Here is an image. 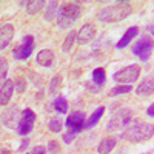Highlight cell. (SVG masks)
<instances>
[{"instance_id":"obj_1","label":"cell","mask_w":154,"mask_h":154,"mask_svg":"<svg viewBox=\"0 0 154 154\" xmlns=\"http://www.w3.org/2000/svg\"><path fill=\"white\" fill-rule=\"evenodd\" d=\"M131 12H133V6L130 2H116L112 5L102 8L97 14V19L103 23L120 22V20L126 19Z\"/></svg>"},{"instance_id":"obj_2","label":"cell","mask_w":154,"mask_h":154,"mask_svg":"<svg viewBox=\"0 0 154 154\" xmlns=\"http://www.w3.org/2000/svg\"><path fill=\"white\" fill-rule=\"evenodd\" d=\"M82 14V6L79 3H65L59 8L57 12V28L59 29H68L79 20Z\"/></svg>"},{"instance_id":"obj_3","label":"cell","mask_w":154,"mask_h":154,"mask_svg":"<svg viewBox=\"0 0 154 154\" xmlns=\"http://www.w3.org/2000/svg\"><path fill=\"white\" fill-rule=\"evenodd\" d=\"M152 134H154V126L151 123L137 122L123 133V137L130 142H145V140H149L152 137Z\"/></svg>"},{"instance_id":"obj_4","label":"cell","mask_w":154,"mask_h":154,"mask_svg":"<svg viewBox=\"0 0 154 154\" xmlns=\"http://www.w3.org/2000/svg\"><path fill=\"white\" fill-rule=\"evenodd\" d=\"M133 119V111L128 108H122L117 112L112 114V117L108 122V131H117L122 130L123 126H126Z\"/></svg>"},{"instance_id":"obj_5","label":"cell","mask_w":154,"mask_h":154,"mask_svg":"<svg viewBox=\"0 0 154 154\" xmlns=\"http://www.w3.org/2000/svg\"><path fill=\"white\" fill-rule=\"evenodd\" d=\"M139 75H140V66L139 65H130V66L117 71L112 75V79L116 82L122 83V85H131L139 79Z\"/></svg>"},{"instance_id":"obj_6","label":"cell","mask_w":154,"mask_h":154,"mask_svg":"<svg viewBox=\"0 0 154 154\" xmlns=\"http://www.w3.org/2000/svg\"><path fill=\"white\" fill-rule=\"evenodd\" d=\"M151 51H152V40H151V37H148V35L140 37L139 40L136 42L134 48H133L134 56H137L142 62H148V59L151 57Z\"/></svg>"},{"instance_id":"obj_7","label":"cell","mask_w":154,"mask_h":154,"mask_svg":"<svg viewBox=\"0 0 154 154\" xmlns=\"http://www.w3.org/2000/svg\"><path fill=\"white\" fill-rule=\"evenodd\" d=\"M32 53H34V37L25 35L20 45L14 49L12 56L17 60H26V59H29V56H32Z\"/></svg>"},{"instance_id":"obj_8","label":"cell","mask_w":154,"mask_h":154,"mask_svg":"<svg viewBox=\"0 0 154 154\" xmlns=\"http://www.w3.org/2000/svg\"><path fill=\"white\" fill-rule=\"evenodd\" d=\"M34 123H35V114H34V111L25 109V111L22 112V119H20L19 126H17L19 134H20V136L29 134V133L34 130Z\"/></svg>"},{"instance_id":"obj_9","label":"cell","mask_w":154,"mask_h":154,"mask_svg":"<svg viewBox=\"0 0 154 154\" xmlns=\"http://www.w3.org/2000/svg\"><path fill=\"white\" fill-rule=\"evenodd\" d=\"M85 122H86L85 112L75 111V112H72L69 117L66 119V123H65V125L71 130L72 134H77V133H80L82 130H85Z\"/></svg>"},{"instance_id":"obj_10","label":"cell","mask_w":154,"mask_h":154,"mask_svg":"<svg viewBox=\"0 0 154 154\" xmlns=\"http://www.w3.org/2000/svg\"><path fill=\"white\" fill-rule=\"evenodd\" d=\"M94 35H96V26L93 23H86L80 28V31L77 32V42L80 45H86L93 40Z\"/></svg>"},{"instance_id":"obj_11","label":"cell","mask_w":154,"mask_h":154,"mask_svg":"<svg viewBox=\"0 0 154 154\" xmlns=\"http://www.w3.org/2000/svg\"><path fill=\"white\" fill-rule=\"evenodd\" d=\"M14 37V26L11 23H5L0 26V51L5 49Z\"/></svg>"},{"instance_id":"obj_12","label":"cell","mask_w":154,"mask_h":154,"mask_svg":"<svg viewBox=\"0 0 154 154\" xmlns=\"http://www.w3.org/2000/svg\"><path fill=\"white\" fill-rule=\"evenodd\" d=\"M19 116H20L19 109H17L16 106H12V108H9L6 112H3L2 122H3L5 126H8V128H17V126H19V122H20Z\"/></svg>"},{"instance_id":"obj_13","label":"cell","mask_w":154,"mask_h":154,"mask_svg":"<svg viewBox=\"0 0 154 154\" xmlns=\"http://www.w3.org/2000/svg\"><path fill=\"white\" fill-rule=\"evenodd\" d=\"M12 91H14V82L12 80H5V83L0 88V105L5 106L9 103V100L12 97Z\"/></svg>"},{"instance_id":"obj_14","label":"cell","mask_w":154,"mask_h":154,"mask_svg":"<svg viewBox=\"0 0 154 154\" xmlns=\"http://www.w3.org/2000/svg\"><path fill=\"white\" fill-rule=\"evenodd\" d=\"M54 62V53L51 49H42L38 51V54L35 56V63L40 66H45V68H49Z\"/></svg>"},{"instance_id":"obj_15","label":"cell","mask_w":154,"mask_h":154,"mask_svg":"<svg viewBox=\"0 0 154 154\" xmlns=\"http://www.w3.org/2000/svg\"><path fill=\"white\" fill-rule=\"evenodd\" d=\"M139 34V28L137 26H131V28H128L126 29V32L123 34V37L119 40V43L116 45V48L117 49H122V48H125V46H128L133 40H134V37Z\"/></svg>"},{"instance_id":"obj_16","label":"cell","mask_w":154,"mask_h":154,"mask_svg":"<svg viewBox=\"0 0 154 154\" xmlns=\"http://www.w3.org/2000/svg\"><path fill=\"white\" fill-rule=\"evenodd\" d=\"M93 83L96 85L91 91H97V89L100 88V86H103V83H105V80H106V71L103 69V68H96L94 71H93Z\"/></svg>"},{"instance_id":"obj_17","label":"cell","mask_w":154,"mask_h":154,"mask_svg":"<svg viewBox=\"0 0 154 154\" xmlns=\"http://www.w3.org/2000/svg\"><path fill=\"white\" fill-rule=\"evenodd\" d=\"M152 89H154L152 79H145L142 83L136 88V94L137 96H151L152 94Z\"/></svg>"},{"instance_id":"obj_18","label":"cell","mask_w":154,"mask_h":154,"mask_svg":"<svg viewBox=\"0 0 154 154\" xmlns=\"http://www.w3.org/2000/svg\"><path fill=\"white\" fill-rule=\"evenodd\" d=\"M103 112H105V108L103 106H99L91 116H89V119L85 122V130H89V128H93V126H96L97 125V122L102 119V116H103Z\"/></svg>"},{"instance_id":"obj_19","label":"cell","mask_w":154,"mask_h":154,"mask_svg":"<svg viewBox=\"0 0 154 154\" xmlns=\"http://www.w3.org/2000/svg\"><path fill=\"white\" fill-rule=\"evenodd\" d=\"M20 5L26 6L28 14H37L38 11H42L45 6L43 0H31V2H20Z\"/></svg>"},{"instance_id":"obj_20","label":"cell","mask_w":154,"mask_h":154,"mask_svg":"<svg viewBox=\"0 0 154 154\" xmlns=\"http://www.w3.org/2000/svg\"><path fill=\"white\" fill-rule=\"evenodd\" d=\"M114 146H116V140L106 137V139H103V140L99 143L97 152H99V154H109V152L114 149Z\"/></svg>"},{"instance_id":"obj_21","label":"cell","mask_w":154,"mask_h":154,"mask_svg":"<svg viewBox=\"0 0 154 154\" xmlns=\"http://www.w3.org/2000/svg\"><path fill=\"white\" fill-rule=\"evenodd\" d=\"M53 108L59 112V114H66L68 112V102L63 96H57V99L53 102Z\"/></svg>"},{"instance_id":"obj_22","label":"cell","mask_w":154,"mask_h":154,"mask_svg":"<svg viewBox=\"0 0 154 154\" xmlns=\"http://www.w3.org/2000/svg\"><path fill=\"white\" fill-rule=\"evenodd\" d=\"M62 75L60 74H56L53 79L49 82V96H56L57 93H60L62 89Z\"/></svg>"},{"instance_id":"obj_23","label":"cell","mask_w":154,"mask_h":154,"mask_svg":"<svg viewBox=\"0 0 154 154\" xmlns=\"http://www.w3.org/2000/svg\"><path fill=\"white\" fill-rule=\"evenodd\" d=\"M57 12H59V3L57 2H51L48 9H46V12H45V20H48V22L54 20Z\"/></svg>"},{"instance_id":"obj_24","label":"cell","mask_w":154,"mask_h":154,"mask_svg":"<svg viewBox=\"0 0 154 154\" xmlns=\"http://www.w3.org/2000/svg\"><path fill=\"white\" fill-rule=\"evenodd\" d=\"M48 128H49V131H53V133H60L63 130V122L60 117H53L49 122H48Z\"/></svg>"},{"instance_id":"obj_25","label":"cell","mask_w":154,"mask_h":154,"mask_svg":"<svg viewBox=\"0 0 154 154\" xmlns=\"http://www.w3.org/2000/svg\"><path fill=\"white\" fill-rule=\"evenodd\" d=\"M133 91V86L131 85H119V86H116L111 89V93L109 96H120V94H128V93H131Z\"/></svg>"},{"instance_id":"obj_26","label":"cell","mask_w":154,"mask_h":154,"mask_svg":"<svg viewBox=\"0 0 154 154\" xmlns=\"http://www.w3.org/2000/svg\"><path fill=\"white\" fill-rule=\"evenodd\" d=\"M75 38H77V32H74V31H71L66 35L65 43H63V51H65V53H69V51H71V48H72V45L75 42Z\"/></svg>"},{"instance_id":"obj_27","label":"cell","mask_w":154,"mask_h":154,"mask_svg":"<svg viewBox=\"0 0 154 154\" xmlns=\"http://www.w3.org/2000/svg\"><path fill=\"white\" fill-rule=\"evenodd\" d=\"M6 72H8V62H6V59L0 57V82L5 80Z\"/></svg>"},{"instance_id":"obj_28","label":"cell","mask_w":154,"mask_h":154,"mask_svg":"<svg viewBox=\"0 0 154 154\" xmlns=\"http://www.w3.org/2000/svg\"><path fill=\"white\" fill-rule=\"evenodd\" d=\"M14 89L17 93H23L26 89V80L25 79H17V82L14 83Z\"/></svg>"},{"instance_id":"obj_29","label":"cell","mask_w":154,"mask_h":154,"mask_svg":"<svg viewBox=\"0 0 154 154\" xmlns=\"http://www.w3.org/2000/svg\"><path fill=\"white\" fill-rule=\"evenodd\" d=\"M31 154H46V148L45 146H34L32 148V151H31Z\"/></svg>"},{"instance_id":"obj_30","label":"cell","mask_w":154,"mask_h":154,"mask_svg":"<svg viewBox=\"0 0 154 154\" xmlns=\"http://www.w3.org/2000/svg\"><path fill=\"white\" fill-rule=\"evenodd\" d=\"M74 136H75V134H72V133H69V134H63V142H65L66 145H69L72 140H74Z\"/></svg>"},{"instance_id":"obj_31","label":"cell","mask_w":154,"mask_h":154,"mask_svg":"<svg viewBox=\"0 0 154 154\" xmlns=\"http://www.w3.org/2000/svg\"><path fill=\"white\" fill-rule=\"evenodd\" d=\"M49 152L53 151V152H57V149H59V146H57V143H56V140H53V142H49Z\"/></svg>"},{"instance_id":"obj_32","label":"cell","mask_w":154,"mask_h":154,"mask_svg":"<svg viewBox=\"0 0 154 154\" xmlns=\"http://www.w3.org/2000/svg\"><path fill=\"white\" fill-rule=\"evenodd\" d=\"M146 114L149 116V117H152V116H154V105H152V103L148 106V109H146Z\"/></svg>"},{"instance_id":"obj_33","label":"cell","mask_w":154,"mask_h":154,"mask_svg":"<svg viewBox=\"0 0 154 154\" xmlns=\"http://www.w3.org/2000/svg\"><path fill=\"white\" fill-rule=\"evenodd\" d=\"M0 154H12L9 149H0Z\"/></svg>"}]
</instances>
